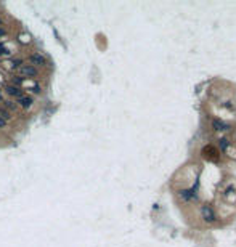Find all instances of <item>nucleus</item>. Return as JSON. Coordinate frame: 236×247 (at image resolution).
Returning <instances> with one entry per match:
<instances>
[{
    "mask_svg": "<svg viewBox=\"0 0 236 247\" xmlns=\"http://www.w3.org/2000/svg\"><path fill=\"white\" fill-rule=\"evenodd\" d=\"M201 215H202V220L206 223H212L215 222V212H214V207L209 205V204H204L201 207Z\"/></svg>",
    "mask_w": 236,
    "mask_h": 247,
    "instance_id": "nucleus-1",
    "label": "nucleus"
},
{
    "mask_svg": "<svg viewBox=\"0 0 236 247\" xmlns=\"http://www.w3.org/2000/svg\"><path fill=\"white\" fill-rule=\"evenodd\" d=\"M196 188H197V186H194L193 189H180L178 197H180L183 202H191V201H194V199H196Z\"/></svg>",
    "mask_w": 236,
    "mask_h": 247,
    "instance_id": "nucleus-2",
    "label": "nucleus"
},
{
    "mask_svg": "<svg viewBox=\"0 0 236 247\" xmlns=\"http://www.w3.org/2000/svg\"><path fill=\"white\" fill-rule=\"evenodd\" d=\"M20 74L24 75V77H37V75H39V71H37V68L32 64H24L20 68Z\"/></svg>",
    "mask_w": 236,
    "mask_h": 247,
    "instance_id": "nucleus-3",
    "label": "nucleus"
},
{
    "mask_svg": "<svg viewBox=\"0 0 236 247\" xmlns=\"http://www.w3.org/2000/svg\"><path fill=\"white\" fill-rule=\"evenodd\" d=\"M7 95H10V97H15V98H21L23 97V88L18 87V85H8L5 88Z\"/></svg>",
    "mask_w": 236,
    "mask_h": 247,
    "instance_id": "nucleus-4",
    "label": "nucleus"
},
{
    "mask_svg": "<svg viewBox=\"0 0 236 247\" xmlns=\"http://www.w3.org/2000/svg\"><path fill=\"white\" fill-rule=\"evenodd\" d=\"M212 128L217 130V132H226V130H230V125L225 124V122H222V120H219V119H214L212 120Z\"/></svg>",
    "mask_w": 236,
    "mask_h": 247,
    "instance_id": "nucleus-5",
    "label": "nucleus"
},
{
    "mask_svg": "<svg viewBox=\"0 0 236 247\" xmlns=\"http://www.w3.org/2000/svg\"><path fill=\"white\" fill-rule=\"evenodd\" d=\"M29 61L32 63V66L35 64V66H42V64H45V58L40 55V53H32L31 56H29Z\"/></svg>",
    "mask_w": 236,
    "mask_h": 247,
    "instance_id": "nucleus-6",
    "label": "nucleus"
},
{
    "mask_svg": "<svg viewBox=\"0 0 236 247\" xmlns=\"http://www.w3.org/2000/svg\"><path fill=\"white\" fill-rule=\"evenodd\" d=\"M18 103H20L21 108H31L32 103H34V98L32 97H21L20 100H18Z\"/></svg>",
    "mask_w": 236,
    "mask_h": 247,
    "instance_id": "nucleus-7",
    "label": "nucleus"
},
{
    "mask_svg": "<svg viewBox=\"0 0 236 247\" xmlns=\"http://www.w3.org/2000/svg\"><path fill=\"white\" fill-rule=\"evenodd\" d=\"M204 153H211V154H207V157L212 159V160H217V159H219V156H217V151H215L212 146H206V148H204Z\"/></svg>",
    "mask_w": 236,
    "mask_h": 247,
    "instance_id": "nucleus-8",
    "label": "nucleus"
},
{
    "mask_svg": "<svg viewBox=\"0 0 236 247\" xmlns=\"http://www.w3.org/2000/svg\"><path fill=\"white\" fill-rule=\"evenodd\" d=\"M0 117H2V119L7 122V120L11 119V114H10V111H7L5 108H0Z\"/></svg>",
    "mask_w": 236,
    "mask_h": 247,
    "instance_id": "nucleus-9",
    "label": "nucleus"
},
{
    "mask_svg": "<svg viewBox=\"0 0 236 247\" xmlns=\"http://www.w3.org/2000/svg\"><path fill=\"white\" fill-rule=\"evenodd\" d=\"M11 66H13L15 69H20L21 66H24V60H23V58H15V60L11 61Z\"/></svg>",
    "mask_w": 236,
    "mask_h": 247,
    "instance_id": "nucleus-10",
    "label": "nucleus"
},
{
    "mask_svg": "<svg viewBox=\"0 0 236 247\" xmlns=\"http://www.w3.org/2000/svg\"><path fill=\"white\" fill-rule=\"evenodd\" d=\"M219 146H220L222 151H226V148L230 146V141L226 140V138H220V140H219Z\"/></svg>",
    "mask_w": 236,
    "mask_h": 247,
    "instance_id": "nucleus-11",
    "label": "nucleus"
},
{
    "mask_svg": "<svg viewBox=\"0 0 236 247\" xmlns=\"http://www.w3.org/2000/svg\"><path fill=\"white\" fill-rule=\"evenodd\" d=\"M8 55H11V52L8 50L5 45H2V43H0V56H8Z\"/></svg>",
    "mask_w": 236,
    "mask_h": 247,
    "instance_id": "nucleus-12",
    "label": "nucleus"
},
{
    "mask_svg": "<svg viewBox=\"0 0 236 247\" xmlns=\"http://www.w3.org/2000/svg\"><path fill=\"white\" fill-rule=\"evenodd\" d=\"M3 106H5V109H10V111H15V109H16V104L11 103V101H3Z\"/></svg>",
    "mask_w": 236,
    "mask_h": 247,
    "instance_id": "nucleus-13",
    "label": "nucleus"
},
{
    "mask_svg": "<svg viewBox=\"0 0 236 247\" xmlns=\"http://www.w3.org/2000/svg\"><path fill=\"white\" fill-rule=\"evenodd\" d=\"M13 82H15V83H18V85H21V83L24 82V79H23V77H15V79H13Z\"/></svg>",
    "mask_w": 236,
    "mask_h": 247,
    "instance_id": "nucleus-14",
    "label": "nucleus"
},
{
    "mask_svg": "<svg viewBox=\"0 0 236 247\" xmlns=\"http://www.w3.org/2000/svg\"><path fill=\"white\" fill-rule=\"evenodd\" d=\"M32 92H34V93H40V87H39L37 83H35V85H32Z\"/></svg>",
    "mask_w": 236,
    "mask_h": 247,
    "instance_id": "nucleus-15",
    "label": "nucleus"
},
{
    "mask_svg": "<svg viewBox=\"0 0 236 247\" xmlns=\"http://www.w3.org/2000/svg\"><path fill=\"white\" fill-rule=\"evenodd\" d=\"M5 127H7V122H5L2 117H0V128H5Z\"/></svg>",
    "mask_w": 236,
    "mask_h": 247,
    "instance_id": "nucleus-16",
    "label": "nucleus"
},
{
    "mask_svg": "<svg viewBox=\"0 0 236 247\" xmlns=\"http://www.w3.org/2000/svg\"><path fill=\"white\" fill-rule=\"evenodd\" d=\"M3 35H5V29H3L2 26H0V37H3Z\"/></svg>",
    "mask_w": 236,
    "mask_h": 247,
    "instance_id": "nucleus-17",
    "label": "nucleus"
},
{
    "mask_svg": "<svg viewBox=\"0 0 236 247\" xmlns=\"http://www.w3.org/2000/svg\"><path fill=\"white\" fill-rule=\"evenodd\" d=\"M0 100H2V92H0Z\"/></svg>",
    "mask_w": 236,
    "mask_h": 247,
    "instance_id": "nucleus-18",
    "label": "nucleus"
}]
</instances>
